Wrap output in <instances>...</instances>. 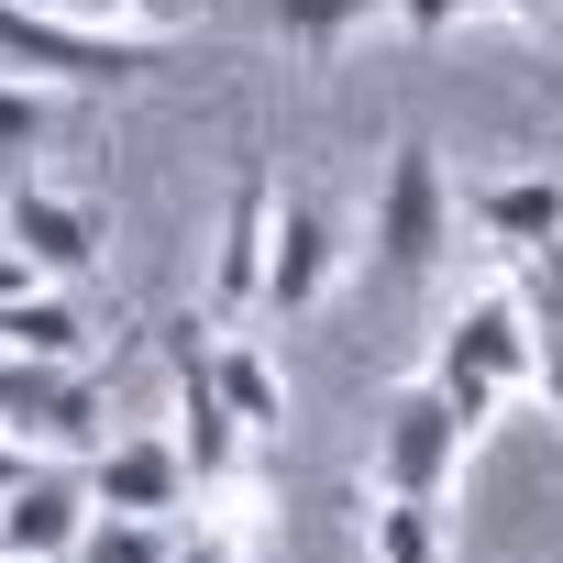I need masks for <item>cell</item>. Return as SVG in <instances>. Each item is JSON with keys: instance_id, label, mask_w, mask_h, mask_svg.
<instances>
[{"instance_id": "obj_5", "label": "cell", "mask_w": 563, "mask_h": 563, "mask_svg": "<svg viewBox=\"0 0 563 563\" xmlns=\"http://www.w3.org/2000/svg\"><path fill=\"white\" fill-rule=\"evenodd\" d=\"M166 387H177V453H188V486H199V497H232V486H243L254 431L232 420V398H221V365H210L199 321H177V332H166Z\"/></svg>"}, {"instance_id": "obj_8", "label": "cell", "mask_w": 563, "mask_h": 563, "mask_svg": "<svg viewBox=\"0 0 563 563\" xmlns=\"http://www.w3.org/2000/svg\"><path fill=\"white\" fill-rule=\"evenodd\" d=\"M332 276H343V221L332 199H276V232H265V321H299L332 299Z\"/></svg>"}, {"instance_id": "obj_23", "label": "cell", "mask_w": 563, "mask_h": 563, "mask_svg": "<svg viewBox=\"0 0 563 563\" xmlns=\"http://www.w3.org/2000/svg\"><path fill=\"white\" fill-rule=\"evenodd\" d=\"M177 563H254L232 530H199V541H177Z\"/></svg>"}, {"instance_id": "obj_11", "label": "cell", "mask_w": 563, "mask_h": 563, "mask_svg": "<svg viewBox=\"0 0 563 563\" xmlns=\"http://www.w3.org/2000/svg\"><path fill=\"white\" fill-rule=\"evenodd\" d=\"M89 497L122 508V519H177V508H188V453H177V431H122V442H100V453H89Z\"/></svg>"}, {"instance_id": "obj_1", "label": "cell", "mask_w": 563, "mask_h": 563, "mask_svg": "<svg viewBox=\"0 0 563 563\" xmlns=\"http://www.w3.org/2000/svg\"><path fill=\"white\" fill-rule=\"evenodd\" d=\"M431 387L486 431L508 398H541V332H530V310H519V288H486V299H464L453 321H442V354H431Z\"/></svg>"}, {"instance_id": "obj_9", "label": "cell", "mask_w": 563, "mask_h": 563, "mask_svg": "<svg viewBox=\"0 0 563 563\" xmlns=\"http://www.w3.org/2000/svg\"><path fill=\"white\" fill-rule=\"evenodd\" d=\"M265 232H276V177L243 166L232 199H221V232H210V321L265 310Z\"/></svg>"}, {"instance_id": "obj_4", "label": "cell", "mask_w": 563, "mask_h": 563, "mask_svg": "<svg viewBox=\"0 0 563 563\" xmlns=\"http://www.w3.org/2000/svg\"><path fill=\"white\" fill-rule=\"evenodd\" d=\"M464 442H475V420L420 376V387H398V398L376 409V464H365V475H376V497H431V508H442L453 475H464Z\"/></svg>"}, {"instance_id": "obj_25", "label": "cell", "mask_w": 563, "mask_h": 563, "mask_svg": "<svg viewBox=\"0 0 563 563\" xmlns=\"http://www.w3.org/2000/svg\"><path fill=\"white\" fill-rule=\"evenodd\" d=\"M23 475H34V442H12V431H0V497H12Z\"/></svg>"}, {"instance_id": "obj_10", "label": "cell", "mask_w": 563, "mask_h": 563, "mask_svg": "<svg viewBox=\"0 0 563 563\" xmlns=\"http://www.w3.org/2000/svg\"><path fill=\"white\" fill-rule=\"evenodd\" d=\"M89 486L78 475H56V464H34L12 497H0V563H78V541H89Z\"/></svg>"}, {"instance_id": "obj_13", "label": "cell", "mask_w": 563, "mask_h": 563, "mask_svg": "<svg viewBox=\"0 0 563 563\" xmlns=\"http://www.w3.org/2000/svg\"><path fill=\"white\" fill-rule=\"evenodd\" d=\"M210 365H221V398H232V420H243L254 442H288V376H276V354H265L254 332H221Z\"/></svg>"}, {"instance_id": "obj_12", "label": "cell", "mask_w": 563, "mask_h": 563, "mask_svg": "<svg viewBox=\"0 0 563 563\" xmlns=\"http://www.w3.org/2000/svg\"><path fill=\"white\" fill-rule=\"evenodd\" d=\"M453 199H464V221H475L497 254H530V243L563 232V177H552V166H530V177H475V188H453Z\"/></svg>"}, {"instance_id": "obj_26", "label": "cell", "mask_w": 563, "mask_h": 563, "mask_svg": "<svg viewBox=\"0 0 563 563\" xmlns=\"http://www.w3.org/2000/svg\"><path fill=\"white\" fill-rule=\"evenodd\" d=\"M541 409H552V431H563V354H541Z\"/></svg>"}, {"instance_id": "obj_15", "label": "cell", "mask_w": 563, "mask_h": 563, "mask_svg": "<svg viewBox=\"0 0 563 563\" xmlns=\"http://www.w3.org/2000/svg\"><path fill=\"white\" fill-rule=\"evenodd\" d=\"M376 12H387V0H265V23L288 34V56H299V67H332Z\"/></svg>"}, {"instance_id": "obj_21", "label": "cell", "mask_w": 563, "mask_h": 563, "mask_svg": "<svg viewBox=\"0 0 563 563\" xmlns=\"http://www.w3.org/2000/svg\"><path fill=\"white\" fill-rule=\"evenodd\" d=\"M464 23H530L541 34V23H563V0H464Z\"/></svg>"}, {"instance_id": "obj_24", "label": "cell", "mask_w": 563, "mask_h": 563, "mask_svg": "<svg viewBox=\"0 0 563 563\" xmlns=\"http://www.w3.org/2000/svg\"><path fill=\"white\" fill-rule=\"evenodd\" d=\"M23 288H45V276H34V254H23V243H0V299H23Z\"/></svg>"}, {"instance_id": "obj_22", "label": "cell", "mask_w": 563, "mask_h": 563, "mask_svg": "<svg viewBox=\"0 0 563 563\" xmlns=\"http://www.w3.org/2000/svg\"><path fill=\"white\" fill-rule=\"evenodd\" d=\"M387 12H398L409 34H453V23H464V0H387Z\"/></svg>"}, {"instance_id": "obj_17", "label": "cell", "mask_w": 563, "mask_h": 563, "mask_svg": "<svg viewBox=\"0 0 563 563\" xmlns=\"http://www.w3.org/2000/svg\"><path fill=\"white\" fill-rule=\"evenodd\" d=\"M508 288H519V310H530L541 354H563V232H552V243H530V254H508Z\"/></svg>"}, {"instance_id": "obj_3", "label": "cell", "mask_w": 563, "mask_h": 563, "mask_svg": "<svg viewBox=\"0 0 563 563\" xmlns=\"http://www.w3.org/2000/svg\"><path fill=\"white\" fill-rule=\"evenodd\" d=\"M365 232H376V276H431V265L453 254L464 199H453V177H442V155H431V144H398V155H387Z\"/></svg>"}, {"instance_id": "obj_7", "label": "cell", "mask_w": 563, "mask_h": 563, "mask_svg": "<svg viewBox=\"0 0 563 563\" xmlns=\"http://www.w3.org/2000/svg\"><path fill=\"white\" fill-rule=\"evenodd\" d=\"M0 431L34 442V453H100V387H89V365L0 354Z\"/></svg>"}, {"instance_id": "obj_19", "label": "cell", "mask_w": 563, "mask_h": 563, "mask_svg": "<svg viewBox=\"0 0 563 563\" xmlns=\"http://www.w3.org/2000/svg\"><path fill=\"white\" fill-rule=\"evenodd\" d=\"M56 12H78V23H100V34H155V45H166L199 0H56Z\"/></svg>"}, {"instance_id": "obj_14", "label": "cell", "mask_w": 563, "mask_h": 563, "mask_svg": "<svg viewBox=\"0 0 563 563\" xmlns=\"http://www.w3.org/2000/svg\"><path fill=\"white\" fill-rule=\"evenodd\" d=\"M0 354H34V365H78L89 354V321L67 288H23V299H0Z\"/></svg>"}, {"instance_id": "obj_2", "label": "cell", "mask_w": 563, "mask_h": 563, "mask_svg": "<svg viewBox=\"0 0 563 563\" xmlns=\"http://www.w3.org/2000/svg\"><path fill=\"white\" fill-rule=\"evenodd\" d=\"M0 67H23L34 89H133L155 78V34H100L56 0H0Z\"/></svg>"}, {"instance_id": "obj_20", "label": "cell", "mask_w": 563, "mask_h": 563, "mask_svg": "<svg viewBox=\"0 0 563 563\" xmlns=\"http://www.w3.org/2000/svg\"><path fill=\"white\" fill-rule=\"evenodd\" d=\"M45 144V89L34 78H0V166H23Z\"/></svg>"}, {"instance_id": "obj_18", "label": "cell", "mask_w": 563, "mask_h": 563, "mask_svg": "<svg viewBox=\"0 0 563 563\" xmlns=\"http://www.w3.org/2000/svg\"><path fill=\"white\" fill-rule=\"evenodd\" d=\"M78 563H177V541H166V519L89 508V541H78Z\"/></svg>"}, {"instance_id": "obj_16", "label": "cell", "mask_w": 563, "mask_h": 563, "mask_svg": "<svg viewBox=\"0 0 563 563\" xmlns=\"http://www.w3.org/2000/svg\"><path fill=\"white\" fill-rule=\"evenodd\" d=\"M365 563H453V530L431 497H376L365 508Z\"/></svg>"}, {"instance_id": "obj_6", "label": "cell", "mask_w": 563, "mask_h": 563, "mask_svg": "<svg viewBox=\"0 0 563 563\" xmlns=\"http://www.w3.org/2000/svg\"><path fill=\"white\" fill-rule=\"evenodd\" d=\"M0 243H23L45 288H78V276L100 265V243H111V221H100L78 188H45V177L12 166V188H0Z\"/></svg>"}]
</instances>
